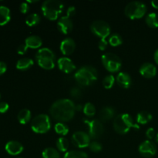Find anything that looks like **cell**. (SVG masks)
I'll return each instance as SVG.
<instances>
[{"mask_svg": "<svg viewBox=\"0 0 158 158\" xmlns=\"http://www.w3.org/2000/svg\"><path fill=\"white\" fill-rule=\"evenodd\" d=\"M51 116L57 121L67 122L75 115L76 105L69 99H61L52 103L49 109Z\"/></svg>", "mask_w": 158, "mask_h": 158, "instance_id": "6da1fadb", "label": "cell"}, {"mask_svg": "<svg viewBox=\"0 0 158 158\" xmlns=\"http://www.w3.org/2000/svg\"><path fill=\"white\" fill-rule=\"evenodd\" d=\"M74 78L77 83L83 86H87L93 84L98 78L97 69L91 66H82L77 71Z\"/></svg>", "mask_w": 158, "mask_h": 158, "instance_id": "7a4b0ae2", "label": "cell"}, {"mask_svg": "<svg viewBox=\"0 0 158 158\" xmlns=\"http://www.w3.org/2000/svg\"><path fill=\"white\" fill-rule=\"evenodd\" d=\"M138 130L140 128L137 123H135L134 119L130 114H119L114 120V128L116 132L120 134H125L131 130V128Z\"/></svg>", "mask_w": 158, "mask_h": 158, "instance_id": "3957f363", "label": "cell"}, {"mask_svg": "<svg viewBox=\"0 0 158 158\" xmlns=\"http://www.w3.org/2000/svg\"><path fill=\"white\" fill-rule=\"evenodd\" d=\"M64 8L63 3L57 0H46L42 5V12L46 18L49 20H56L62 13Z\"/></svg>", "mask_w": 158, "mask_h": 158, "instance_id": "277c9868", "label": "cell"}, {"mask_svg": "<svg viewBox=\"0 0 158 158\" xmlns=\"http://www.w3.org/2000/svg\"><path fill=\"white\" fill-rule=\"evenodd\" d=\"M38 64L45 69H52L55 66V54L49 48H42L35 54Z\"/></svg>", "mask_w": 158, "mask_h": 158, "instance_id": "5b68a950", "label": "cell"}, {"mask_svg": "<svg viewBox=\"0 0 158 158\" xmlns=\"http://www.w3.org/2000/svg\"><path fill=\"white\" fill-rule=\"evenodd\" d=\"M147 12V6L141 2H131L125 7V14L131 19L142 18Z\"/></svg>", "mask_w": 158, "mask_h": 158, "instance_id": "8992f818", "label": "cell"}, {"mask_svg": "<svg viewBox=\"0 0 158 158\" xmlns=\"http://www.w3.org/2000/svg\"><path fill=\"white\" fill-rule=\"evenodd\" d=\"M31 128L37 134H46L51 128L49 117L46 114H40L36 116L32 120Z\"/></svg>", "mask_w": 158, "mask_h": 158, "instance_id": "52a82bcc", "label": "cell"}, {"mask_svg": "<svg viewBox=\"0 0 158 158\" xmlns=\"http://www.w3.org/2000/svg\"><path fill=\"white\" fill-rule=\"evenodd\" d=\"M101 60L103 65L109 72H117L122 66V62L120 57L112 52L103 54Z\"/></svg>", "mask_w": 158, "mask_h": 158, "instance_id": "ba28073f", "label": "cell"}, {"mask_svg": "<svg viewBox=\"0 0 158 158\" xmlns=\"http://www.w3.org/2000/svg\"><path fill=\"white\" fill-rule=\"evenodd\" d=\"M91 31L97 36L106 40L110 33V27L106 22L103 20H97L91 25Z\"/></svg>", "mask_w": 158, "mask_h": 158, "instance_id": "9c48e42d", "label": "cell"}, {"mask_svg": "<svg viewBox=\"0 0 158 158\" xmlns=\"http://www.w3.org/2000/svg\"><path fill=\"white\" fill-rule=\"evenodd\" d=\"M84 123L87 124L89 127V136L90 138L97 139L103 135L104 132V128H103V123L100 120H84Z\"/></svg>", "mask_w": 158, "mask_h": 158, "instance_id": "30bf717a", "label": "cell"}, {"mask_svg": "<svg viewBox=\"0 0 158 158\" xmlns=\"http://www.w3.org/2000/svg\"><path fill=\"white\" fill-rule=\"evenodd\" d=\"M90 137L83 131H77L72 136V143L79 148H85L89 146Z\"/></svg>", "mask_w": 158, "mask_h": 158, "instance_id": "8fae6325", "label": "cell"}, {"mask_svg": "<svg viewBox=\"0 0 158 158\" xmlns=\"http://www.w3.org/2000/svg\"><path fill=\"white\" fill-rule=\"evenodd\" d=\"M138 150L143 157L150 158L154 157L157 153V146L151 140H145L139 146Z\"/></svg>", "mask_w": 158, "mask_h": 158, "instance_id": "7c38bea8", "label": "cell"}, {"mask_svg": "<svg viewBox=\"0 0 158 158\" xmlns=\"http://www.w3.org/2000/svg\"><path fill=\"white\" fill-rule=\"evenodd\" d=\"M57 27L60 32L66 35L73 30V22L70 18L65 15V16H62L61 18H60L58 23H57Z\"/></svg>", "mask_w": 158, "mask_h": 158, "instance_id": "4fadbf2b", "label": "cell"}, {"mask_svg": "<svg viewBox=\"0 0 158 158\" xmlns=\"http://www.w3.org/2000/svg\"><path fill=\"white\" fill-rule=\"evenodd\" d=\"M58 67L65 73H70L76 69V65L68 57H61L57 62Z\"/></svg>", "mask_w": 158, "mask_h": 158, "instance_id": "5bb4252c", "label": "cell"}, {"mask_svg": "<svg viewBox=\"0 0 158 158\" xmlns=\"http://www.w3.org/2000/svg\"><path fill=\"white\" fill-rule=\"evenodd\" d=\"M76 48V43L71 38H66L61 42L60 51L65 56H69L74 52Z\"/></svg>", "mask_w": 158, "mask_h": 158, "instance_id": "9a60e30c", "label": "cell"}, {"mask_svg": "<svg viewBox=\"0 0 158 158\" xmlns=\"http://www.w3.org/2000/svg\"><path fill=\"white\" fill-rule=\"evenodd\" d=\"M140 73L143 77L148 79L153 78L157 74V68L154 64L150 63H143L140 68Z\"/></svg>", "mask_w": 158, "mask_h": 158, "instance_id": "2e32d148", "label": "cell"}, {"mask_svg": "<svg viewBox=\"0 0 158 158\" xmlns=\"http://www.w3.org/2000/svg\"><path fill=\"white\" fill-rule=\"evenodd\" d=\"M6 151L11 155H18L23 151V146L18 141H9L6 145Z\"/></svg>", "mask_w": 158, "mask_h": 158, "instance_id": "e0dca14e", "label": "cell"}, {"mask_svg": "<svg viewBox=\"0 0 158 158\" xmlns=\"http://www.w3.org/2000/svg\"><path fill=\"white\" fill-rule=\"evenodd\" d=\"M117 82L119 86L127 89L129 88L131 85V77L127 73H120L117 77Z\"/></svg>", "mask_w": 158, "mask_h": 158, "instance_id": "ac0fdd59", "label": "cell"}, {"mask_svg": "<svg viewBox=\"0 0 158 158\" xmlns=\"http://www.w3.org/2000/svg\"><path fill=\"white\" fill-rule=\"evenodd\" d=\"M25 44L27 46L28 48L39 49L43 44V41H42V39L38 35H31L26 39Z\"/></svg>", "mask_w": 158, "mask_h": 158, "instance_id": "d6986e66", "label": "cell"}, {"mask_svg": "<svg viewBox=\"0 0 158 158\" xmlns=\"http://www.w3.org/2000/svg\"><path fill=\"white\" fill-rule=\"evenodd\" d=\"M100 118L103 121H107L114 118L115 116V110L110 106H106L100 111Z\"/></svg>", "mask_w": 158, "mask_h": 158, "instance_id": "ffe728a7", "label": "cell"}, {"mask_svg": "<svg viewBox=\"0 0 158 158\" xmlns=\"http://www.w3.org/2000/svg\"><path fill=\"white\" fill-rule=\"evenodd\" d=\"M10 20V10L8 7L0 6V26H4Z\"/></svg>", "mask_w": 158, "mask_h": 158, "instance_id": "44dd1931", "label": "cell"}, {"mask_svg": "<svg viewBox=\"0 0 158 158\" xmlns=\"http://www.w3.org/2000/svg\"><path fill=\"white\" fill-rule=\"evenodd\" d=\"M34 64V62L30 58H22L18 60L16 63V68L20 70H26L32 67Z\"/></svg>", "mask_w": 158, "mask_h": 158, "instance_id": "7402d4cb", "label": "cell"}, {"mask_svg": "<svg viewBox=\"0 0 158 158\" xmlns=\"http://www.w3.org/2000/svg\"><path fill=\"white\" fill-rule=\"evenodd\" d=\"M18 120L21 124H26L30 120L31 112L28 109H23L19 112Z\"/></svg>", "mask_w": 158, "mask_h": 158, "instance_id": "603a6c76", "label": "cell"}, {"mask_svg": "<svg viewBox=\"0 0 158 158\" xmlns=\"http://www.w3.org/2000/svg\"><path fill=\"white\" fill-rule=\"evenodd\" d=\"M152 120V115L147 111H141L137 116V122L138 124H146Z\"/></svg>", "mask_w": 158, "mask_h": 158, "instance_id": "cb8c5ba5", "label": "cell"}, {"mask_svg": "<svg viewBox=\"0 0 158 158\" xmlns=\"http://www.w3.org/2000/svg\"><path fill=\"white\" fill-rule=\"evenodd\" d=\"M145 21L149 27L154 28V29L158 27V15L154 12L148 14L145 19Z\"/></svg>", "mask_w": 158, "mask_h": 158, "instance_id": "d4e9b609", "label": "cell"}, {"mask_svg": "<svg viewBox=\"0 0 158 158\" xmlns=\"http://www.w3.org/2000/svg\"><path fill=\"white\" fill-rule=\"evenodd\" d=\"M43 158H60L58 151L52 148H46L42 154Z\"/></svg>", "mask_w": 158, "mask_h": 158, "instance_id": "484cf974", "label": "cell"}, {"mask_svg": "<svg viewBox=\"0 0 158 158\" xmlns=\"http://www.w3.org/2000/svg\"><path fill=\"white\" fill-rule=\"evenodd\" d=\"M40 21V16L37 13H32L26 19V23L29 26H36Z\"/></svg>", "mask_w": 158, "mask_h": 158, "instance_id": "4316f807", "label": "cell"}, {"mask_svg": "<svg viewBox=\"0 0 158 158\" xmlns=\"http://www.w3.org/2000/svg\"><path fill=\"white\" fill-rule=\"evenodd\" d=\"M64 158H88V155L83 151H70L65 154Z\"/></svg>", "mask_w": 158, "mask_h": 158, "instance_id": "83f0119b", "label": "cell"}, {"mask_svg": "<svg viewBox=\"0 0 158 158\" xmlns=\"http://www.w3.org/2000/svg\"><path fill=\"white\" fill-rule=\"evenodd\" d=\"M56 148L61 152H66L69 148V142L67 139L63 137H60L56 141Z\"/></svg>", "mask_w": 158, "mask_h": 158, "instance_id": "f1b7e54d", "label": "cell"}, {"mask_svg": "<svg viewBox=\"0 0 158 158\" xmlns=\"http://www.w3.org/2000/svg\"><path fill=\"white\" fill-rule=\"evenodd\" d=\"M83 111L87 117H94L96 114V108L93 103H86L83 106Z\"/></svg>", "mask_w": 158, "mask_h": 158, "instance_id": "f546056e", "label": "cell"}, {"mask_svg": "<svg viewBox=\"0 0 158 158\" xmlns=\"http://www.w3.org/2000/svg\"><path fill=\"white\" fill-rule=\"evenodd\" d=\"M55 131L58 134L65 136L68 134V132H69V128H68L65 124L59 122V123H57L55 125Z\"/></svg>", "mask_w": 158, "mask_h": 158, "instance_id": "4dcf8cb0", "label": "cell"}, {"mask_svg": "<svg viewBox=\"0 0 158 158\" xmlns=\"http://www.w3.org/2000/svg\"><path fill=\"white\" fill-rule=\"evenodd\" d=\"M115 83V77L113 75H108L103 79V85L105 89H111Z\"/></svg>", "mask_w": 158, "mask_h": 158, "instance_id": "1f68e13d", "label": "cell"}, {"mask_svg": "<svg viewBox=\"0 0 158 158\" xmlns=\"http://www.w3.org/2000/svg\"><path fill=\"white\" fill-rule=\"evenodd\" d=\"M109 43L112 46H118L123 43V40L119 34H114L110 37Z\"/></svg>", "mask_w": 158, "mask_h": 158, "instance_id": "d6a6232c", "label": "cell"}, {"mask_svg": "<svg viewBox=\"0 0 158 158\" xmlns=\"http://www.w3.org/2000/svg\"><path fill=\"white\" fill-rule=\"evenodd\" d=\"M70 95L73 98L78 100V99L81 98L83 93H82V89L78 86H74L70 89Z\"/></svg>", "mask_w": 158, "mask_h": 158, "instance_id": "836d02e7", "label": "cell"}, {"mask_svg": "<svg viewBox=\"0 0 158 158\" xmlns=\"http://www.w3.org/2000/svg\"><path fill=\"white\" fill-rule=\"evenodd\" d=\"M89 148L91 151H93V152L94 153H97V152H100V151L102 150V145L100 144L99 142L93 141V142H90Z\"/></svg>", "mask_w": 158, "mask_h": 158, "instance_id": "e575fe53", "label": "cell"}, {"mask_svg": "<svg viewBox=\"0 0 158 158\" xmlns=\"http://www.w3.org/2000/svg\"><path fill=\"white\" fill-rule=\"evenodd\" d=\"M107 41H106L105 39H100V42H99V44H98V47L100 50L103 51L106 49L107 47Z\"/></svg>", "mask_w": 158, "mask_h": 158, "instance_id": "d590c367", "label": "cell"}, {"mask_svg": "<svg viewBox=\"0 0 158 158\" xmlns=\"http://www.w3.org/2000/svg\"><path fill=\"white\" fill-rule=\"evenodd\" d=\"M19 9H20V12L23 14H25V13H26V12H29V5H28V2L22 3V4L20 5Z\"/></svg>", "mask_w": 158, "mask_h": 158, "instance_id": "8d00e7d4", "label": "cell"}, {"mask_svg": "<svg viewBox=\"0 0 158 158\" xmlns=\"http://www.w3.org/2000/svg\"><path fill=\"white\" fill-rule=\"evenodd\" d=\"M27 49L28 47L26 44H21L19 46L18 49H17V52L19 54H20V55H23V54H25L26 52Z\"/></svg>", "mask_w": 158, "mask_h": 158, "instance_id": "74e56055", "label": "cell"}, {"mask_svg": "<svg viewBox=\"0 0 158 158\" xmlns=\"http://www.w3.org/2000/svg\"><path fill=\"white\" fill-rule=\"evenodd\" d=\"M76 13V8L74 6H69L67 9V11H66V16H68L69 18L70 17H73Z\"/></svg>", "mask_w": 158, "mask_h": 158, "instance_id": "f35d334b", "label": "cell"}, {"mask_svg": "<svg viewBox=\"0 0 158 158\" xmlns=\"http://www.w3.org/2000/svg\"><path fill=\"white\" fill-rule=\"evenodd\" d=\"M146 136L148 139L151 140V139L154 138L155 137V131H154V128L151 127L146 132Z\"/></svg>", "mask_w": 158, "mask_h": 158, "instance_id": "ab89813d", "label": "cell"}, {"mask_svg": "<svg viewBox=\"0 0 158 158\" xmlns=\"http://www.w3.org/2000/svg\"><path fill=\"white\" fill-rule=\"evenodd\" d=\"M9 109V104L6 102L0 103V113H6Z\"/></svg>", "mask_w": 158, "mask_h": 158, "instance_id": "60d3db41", "label": "cell"}, {"mask_svg": "<svg viewBox=\"0 0 158 158\" xmlns=\"http://www.w3.org/2000/svg\"><path fill=\"white\" fill-rule=\"evenodd\" d=\"M6 68H7V66H6V63L0 61V75H2V74H3L6 72Z\"/></svg>", "mask_w": 158, "mask_h": 158, "instance_id": "b9f144b4", "label": "cell"}, {"mask_svg": "<svg viewBox=\"0 0 158 158\" xmlns=\"http://www.w3.org/2000/svg\"><path fill=\"white\" fill-rule=\"evenodd\" d=\"M151 5L154 8L158 9V0H154V1L151 2Z\"/></svg>", "mask_w": 158, "mask_h": 158, "instance_id": "7bdbcfd3", "label": "cell"}, {"mask_svg": "<svg viewBox=\"0 0 158 158\" xmlns=\"http://www.w3.org/2000/svg\"><path fill=\"white\" fill-rule=\"evenodd\" d=\"M154 60H155L156 63L158 64V49L154 52Z\"/></svg>", "mask_w": 158, "mask_h": 158, "instance_id": "ee69618b", "label": "cell"}, {"mask_svg": "<svg viewBox=\"0 0 158 158\" xmlns=\"http://www.w3.org/2000/svg\"><path fill=\"white\" fill-rule=\"evenodd\" d=\"M156 141L158 142V134H157V136H156Z\"/></svg>", "mask_w": 158, "mask_h": 158, "instance_id": "f6af8a7d", "label": "cell"}]
</instances>
